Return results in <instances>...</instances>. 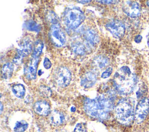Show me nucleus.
<instances>
[{"label":"nucleus","mask_w":149,"mask_h":132,"mask_svg":"<svg viewBox=\"0 0 149 132\" xmlns=\"http://www.w3.org/2000/svg\"><path fill=\"white\" fill-rule=\"evenodd\" d=\"M51 41L57 47H62L66 43V35L60 28L59 24L52 25L49 32Z\"/></svg>","instance_id":"obj_7"},{"label":"nucleus","mask_w":149,"mask_h":132,"mask_svg":"<svg viewBox=\"0 0 149 132\" xmlns=\"http://www.w3.org/2000/svg\"><path fill=\"white\" fill-rule=\"evenodd\" d=\"M71 79L70 71L65 66L59 67L55 72V80L57 85L59 87H67L70 84Z\"/></svg>","instance_id":"obj_6"},{"label":"nucleus","mask_w":149,"mask_h":132,"mask_svg":"<svg viewBox=\"0 0 149 132\" xmlns=\"http://www.w3.org/2000/svg\"><path fill=\"white\" fill-rule=\"evenodd\" d=\"M43 65L46 69H49L51 68L52 66V63L50 60L48 58H45L43 62Z\"/></svg>","instance_id":"obj_28"},{"label":"nucleus","mask_w":149,"mask_h":132,"mask_svg":"<svg viewBox=\"0 0 149 132\" xmlns=\"http://www.w3.org/2000/svg\"><path fill=\"white\" fill-rule=\"evenodd\" d=\"M33 48L31 40L29 37H26L19 44V48L17 49V54L22 58L27 56L31 52Z\"/></svg>","instance_id":"obj_11"},{"label":"nucleus","mask_w":149,"mask_h":132,"mask_svg":"<svg viewBox=\"0 0 149 132\" xmlns=\"http://www.w3.org/2000/svg\"><path fill=\"white\" fill-rule=\"evenodd\" d=\"M84 42L90 48H93L99 42L98 33L93 29H87L83 33Z\"/></svg>","instance_id":"obj_12"},{"label":"nucleus","mask_w":149,"mask_h":132,"mask_svg":"<svg viewBox=\"0 0 149 132\" xmlns=\"http://www.w3.org/2000/svg\"><path fill=\"white\" fill-rule=\"evenodd\" d=\"M90 47L85 42L76 41L71 45L72 51L77 55H84L88 50Z\"/></svg>","instance_id":"obj_15"},{"label":"nucleus","mask_w":149,"mask_h":132,"mask_svg":"<svg viewBox=\"0 0 149 132\" xmlns=\"http://www.w3.org/2000/svg\"><path fill=\"white\" fill-rule=\"evenodd\" d=\"M98 2H101L102 3L105 4H111V3H115L116 2H118V1H97Z\"/></svg>","instance_id":"obj_30"},{"label":"nucleus","mask_w":149,"mask_h":132,"mask_svg":"<svg viewBox=\"0 0 149 132\" xmlns=\"http://www.w3.org/2000/svg\"><path fill=\"white\" fill-rule=\"evenodd\" d=\"M43 48H44L43 42L40 40H37L33 45L31 57L39 58L42 52Z\"/></svg>","instance_id":"obj_19"},{"label":"nucleus","mask_w":149,"mask_h":132,"mask_svg":"<svg viewBox=\"0 0 149 132\" xmlns=\"http://www.w3.org/2000/svg\"><path fill=\"white\" fill-rule=\"evenodd\" d=\"M0 105H1V113H2V112L3 110V105H2V102H1Z\"/></svg>","instance_id":"obj_35"},{"label":"nucleus","mask_w":149,"mask_h":132,"mask_svg":"<svg viewBox=\"0 0 149 132\" xmlns=\"http://www.w3.org/2000/svg\"><path fill=\"white\" fill-rule=\"evenodd\" d=\"M13 94L19 98H23L25 95L26 90L24 86L22 84H16L12 88Z\"/></svg>","instance_id":"obj_20"},{"label":"nucleus","mask_w":149,"mask_h":132,"mask_svg":"<svg viewBox=\"0 0 149 132\" xmlns=\"http://www.w3.org/2000/svg\"><path fill=\"white\" fill-rule=\"evenodd\" d=\"M149 113V99L143 98L137 104L134 110V120L136 123H142Z\"/></svg>","instance_id":"obj_5"},{"label":"nucleus","mask_w":149,"mask_h":132,"mask_svg":"<svg viewBox=\"0 0 149 132\" xmlns=\"http://www.w3.org/2000/svg\"><path fill=\"white\" fill-rule=\"evenodd\" d=\"M79 3H88V2H90L91 1H77Z\"/></svg>","instance_id":"obj_32"},{"label":"nucleus","mask_w":149,"mask_h":132,"mask_svg":"<svg viewBox=\"0 0 149 132\" xmlns=\"http://www.w3.org/2000/svg\"><path fill=\"white\" fill-rule=\"evenodd\" d=\"M76 110V108H75V107L74 106H72L71 107V108H70V111L71 112H74Z\"/></svg>","instance_id":"obj_34"},{"label":"nucleus","mask_w":149,"mask_h":132,"mask_svg":"<svg viewBox=\"0 0 149 132\" xmlns=\"http://www.w3.org/2000/svg\"><path fill=\"white\" fill-rule=\"evenodd\" d=\"M109 63L108 59L104 55L96 56L93 60V66L98 69H102L105 67Z\"/></svg>","instance_id":"obj_17"},{"label":"nucleus","mask_w":149,"mask_h":132,"mask_svg":"<svg viewBox=\"0 0 149 132\" xmlns=\"http://www.w3.org/2000/svg\"><path fill=\"white\" fill-rule=\"evenodd\" d=\"M47 18L48 20L52 25H58L59 24V19L58 16L54 12L49 10L47 15Z\"/></svg>","instance_id":"obj_23"},{"label":"nucleus","mask_w":149,"mask_h":132,"mask_svg":"<svg viewBox=\"0 0 149 132\" xmlns=\"http://www.w3.org/2000/svg\"><path fill=\"white\" fill-rule=\"evenodd\" d=\"M49 120L53 125L59 126L65 122V117L62 112L55 110L51 113Z\"/></svg>","instance_id":"obj_16"},{"label":"nucleus","mask_w":149,"mask_h":132,"mask_svg":"<svg viewBox=\"0 0 149 132\" xmlns=\"http://www.w3.org/2000/svg\"><path fill=\"white\" fill-rule=\"evenodd\" d=\"M22 62V57L18 54H16L13 59V62L16 65H20Z\"/></svg>","instance_id":"obj_29"},{"label":"nucleus","mask_w":149,"mask_h":132,"mask_svg":"<svg viewBox=\"0 0 149 132\" xmlns=\"http://www.w3.org/2000/svg\"><path fill=\"white\" fill-rule=\"evenodd\" d=\"M137 84V77L128 66L121 67L113 75V87L117 92L120 95H126L132 92Z\"/></svg>","instance_id":"obj_2"},{"label":"nucleus","mask_w":149,"mask_h":132,"mask_svg":"<svg viewBox=\"0 0 149 132\" xmlns=\"http://www.w3.org/2000/svg\"><path fill=\"white\" fill-rule=\"evenodd\" d=\"M38 62L39 58L31 57L29 62L24 66L23 72L27 79L29 80H34L36 79Z\"/></svg>","instance_id":"obj_9"},{"label":"nucleus","mask_w":149,"mask_h":132,"mask_svg":"<svg viewBox=\"0 0 149 132\" xmlns=\"http://www.w3.org/2000/svg\"><path fill=\"white\" fill-rule=\"evenodd\" d=\"M141 40H142V37H141V35H137L136 36V37L134 38V41H135L136 42H137V43L140 42L141 41Z\"/></svg>","instance_id":"obj_31"},{"label":"nucleus","mask_w":149,"mask_h":132,"mask_svg":"<svg viewBox=\"0 0 149 132\" xmlns=\"http://www.w3.org/2000/svg\"><path fill=\"white\" fill-rule=\"evenodd\" d=\"M123 12L129 17L136 18L140 15L141 9L139 4L136 2L126 1L123 5Z\"/></svg>","instance_id":"obj_10"},{"label":"nucleus","mask_w":149,"mask_h":132,"mask_svg":"<svg viewBox=\"0 0 149 132\" xmlns=\"http://www.w3.org/2000/svg\"><path fill=\"white\" fill-rule=\"evenodd\" d=\"M146 4H147V6L149 7V1H148L146 2Z\"/></svg>","instance_id":"obj_36"},{"label":"nucleus","mask_w":149,"mask_h":132,"mask_svg":"<svg viewBox=\"0 0 149 132\" xmlns=\"http://www.w3.org/2000/svg\"><path fill=\"white\" fill-rule=\"evenodd\" d=\"M23 27L31 31H35V32H38L40 30V26L37 24L36 22L32 20H30L28 21H26L24 23Z\"/></svg>","instance_id":"obj_21"},{"label":"nucleus","mask_w":149,"mask_h":132,"mask_svg":"<svg viewBox=\"0 0 149 132\" xmlns=\"http://www.w3.org/2000/svg\"><path fill=\"white\" fill-rule=\"evenodd\" d=\"M115 92L109 90L101 94L95 98H87L84 103L86 113L100 120L107 119L115 106Z\"/></svg>","instance_id":"obj_1"},{"label":"nucleus","mask_w":149,"mask_h":132,"mask_svg":"<svg viewBox=\"0 0 149 132\" xmlns=\"http://www.w3.org/2000/svg\"><path fill=\"white\" fill-rule=\"evenodd\" d=\"M135 101L131 98L121 99L117 104L115 112L118 120L123 124H129L134 119Z\"/></svg>","instance_id":"obj_3"},{"label":"nucleus","mask_w":149,"mask_h":132,"mask_svg":"<svg viewBox=\"0 0 149 132\" xmlns=\"http://www.w3.org/2000/svg\"><path fill=\"white\" fill-rule=\"evenodd\" d=\"M14 70V65L12 62H7L2 67L1 73L4 79H9L12 76Z\"/></svg>","instance_id":"obj_18"},{"label":"nucleus","mask_w":149,"mask_h":132,"mask_svg":"<svg viewBox=\"0 0 149 132\" xmlns=\"http://www.w3.org/2000/svg\"><path fill=\"white\" fill-rule=\"evenodd\" d=\"M40 93L43 97H49L51 94V91L47 86H41L40 88Z\"/></svg>","instance_id":"obj_24"},{"label":"nucleus","mask_w":149,"mask_h":132,"mask_svg":"<svg viewBox=\"0 0 149 132\" xmlns=\"http://www.w3.org/2000/svg\"><path fill=\"white\" fill-rule=\"evenodd\" d=\"M97 80V73L94 70H90L86 72L81 79V85L86 88L92 87Z\"/></svg>","instance_id":"obj_13"},{"label":"nucleus","mask_w":149,"mask_h":132,"mask_svg":"<svg viewBox=\"0 0 149 132\" xmlns=\"http://www.w3.org/2000/svg\"><path fill=\"white\" fill-rule=\"evenodd\" d=\"M146 86L143 87H140L139 89L138 90V91H137V92H136L137 98H141L142 96L143 95V94L146 92Z\"/></svg>","instance_id":"obj_27"},{"label":"nucleus","mask_w":149,"mask_h":132,"mask_svg":"<svg viewBox=\"0 0 149 132\" xmlns=\"http://www.w3.org/2000/svg\"><path fill=\"white\" fill-rule=\"evenodd\" d=\"M112 72V68L111 67H109L105 71H104L102 73V74L101 75V77L102 79L108 78L111 76Z\"/></svg>","instance_id":"obj_26"},{"label":"nucleus","mask_w":149,"mask_h":132,"mask_svg":"<svg viewBox=\"0 0 149 132\" xmlns=\"http://www.w3.org/2000/svg\"><path fill=\"white\" fill-rule=\"evenodd\" d=\"M86 127L83 123H77L74 129V132H86Z\"/></svg>","instance_id":"obj_25"},{"label":"nucleus","mask_w":149,"mask_h":132,"mask_svg":"<svg viewBox=\"0 0 149 132\" xmlns=\"http://www.w3.org/2000/svg\"><path fill=\"white\" fill-rule=\"evenodd\" d=\"M105 27L111 34L116 38H122L125 33V27L120 21L113 19L107 23Z\"/></svg>","instance_id":"obj_8"},{"label":"nucleus","mask_w":149,"mask_h":132,"mask_svg":"<svg viewBox=\"0 0 149 132\" xmlns=\"http://www.w3.org/2000/svg\"><path fill=\"white\" fill-rule=\"evenodd\" d=\"M85 19L83 11L77 6H69L66 8L63 13V20L66 26L70 30H75Z\"/></svg>","instance_id":"obj_4"},{"label":"nucleus","mask_w":149,"mask_h":132,"mask_svg":"<svg viewBox=\"0 0 149 132\" xmlns=\"http://www.w3.org/2000/svg\"><path fill=\"white\" fill-rule=\"evenodd\" d=\"M34 110L36 113L41 116H47L51 112L49 104L45 101H38L34 105Z\"/></svg>","instance_id":"obj_14"},{"label":"nucleus","mask_w":149,"mask_h":132,"mask_svg":"<svg viewBox=\"0 0 149 132\" xmlns=\"http://www.w3.org/2000/svg\"><path fill=\"white\" fill-rule=\"evenodd\" d=\"M29 124L24 120H20L16 123L13 128L15 132H24L28 128Z\"/></svg>","instance_id":"obj_22"},{"label":"nucleus","mask_w":149,"mask_h":132,"mask_svg":"<svg viewBox=\"0 0 149 132\" xmlns=\"http://www.w3.org/2000/svg\"><path fill=\"white\" fill-rule=\"evenodd\" d=\"M147 42L148 47H149V31H148V33L147 35Z\"/></svg>","instance_id":"obj_33"}]
</instances>
